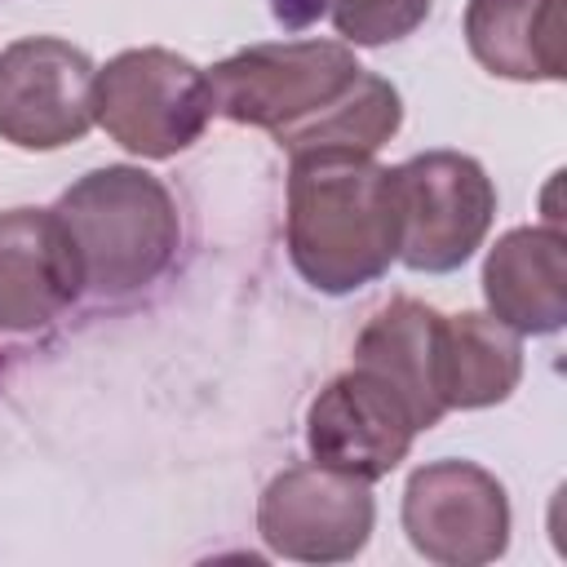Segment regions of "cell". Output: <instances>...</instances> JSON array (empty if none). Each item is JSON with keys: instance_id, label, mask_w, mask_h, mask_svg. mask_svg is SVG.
Segmentation results:
<instances>
[{"instance_id": "1", "label": "cell", "mask_w": 567, "mask_h": 567, "mask_svg": "<svg viewBox=\"0 0 567 567\" xmlns=\"http://www.w3.org/2000/svg\"><path fill=\"white\" fill-rule=\"evenodd\" d=\"M288 261L323 297L377 284L399 261L394 168L372 155L310 151L288 155Z\"/></svg>"}, {"instance_id": "2", "label": "cell", "mask_w": 567, "mask_h": 567, "mask_svg": "<svg viewBox=\"0 0 567 567\" xmlns=\"http://www.w3.org/2000/svg\"><path fill=\"white\" fill-rule=\"evenodd\" d=\"M53 213L71 235L84 292L102 301L151 288L182 244L168 186L137 164H106L75 177L58 195Z\"/></svg>"}, {"instance_id": "3", "label": "cell", "mask_w": 567, "mask_h": 567, "mask_svg": "<svg viewBox=\"0 0 567 567\" xmlns=\"http://www.w3.org/2000/svg\"><path fill=\"white\" fill-rule=\"evenodd\" d=\"M93 115L128 155L173 159L204 137L213 120V84L204 66L173 49H124L97 66Z\"/></svg>"}, {"instance_id": "4", "label": "cell", "mask_w": 567, "mask_h": 567, "mask_svg": "<svg viewBox=\"0 0 567 567\" xmlns=\"http://www.w3.org/2000/svg\"><path fill=\"white\" fill-rule=\"evenodd\" d=\"M359 71L363 66L346 40L315 35L248 44L208 71L213 111L226 115L230 124L266 128L270 137H279L284 128L301 124L337 93H346L359 80Z\"/></svg>"}, {"instance_id": "5", "label": "cell", "mask_w": 567, "mask_h": 567, "mask_svg": "<svg viewBox=\"0 0 567 567\" xmlns=\"http://www.w3.org/2000/svg\"><path fill=\"white\" fill-rule=\"evenodd\" d=\"M399 190V261L416 275L461 270L487 239L496 186L474 155L421 151L394 164Z\"/></svg>"}, {"instance_id": "6", "label": "cell", "mask_w": 567, "mask_h": 567, "mask_svg": "<svg viewBox=\"0 0 567 567\" xmlns=\"http://www.w3.org/2000/svg\"><path fill=\"white\" fill-rule=\"evenodd\" d=\"M377 523L372 483L319 461L279 470L257 501V532L292 563H350Z\"/></svg>"}, {"instance_id": "7", "label": "cell", "mask_w": 567, "mask_h": 567, "mask_svg": "<svg viewBox=\"0 0 567 567\" xmlns=\"http://www.w3.org/2000/svg\"><path fill=\"white\" fill-rule=\"evenodd\" d=\"M97 66L58 35H22L0 49V142L18 151H62L80 142L93 115Z\"/></svg>"}, {"instance_id": "8", "label": "cell", "mask_w": 567, "mask_h": 567, "mask_svg": "<svg viewBox=\"0 0 567 567\" xmlns=\"http://www.w3.org/2000/svg\"><path fill=\"white\" fill-rule=\"evenodd\" d=\"M403 532L439 567H483L509 549V496L474 461H430L403 487Z\"/></svg>"}, {"instance_id": "9", "label": "cell", "mask_w": 567, "mask_h": 567, "mask_svg": "<svg viewBox=\"0 0 567 567\" xmlns=\"http://www.w3.org/2000/svg\"><path fill=\"white\" fill-rule=\"evenodd\" d=\"M408 403L368 368H346L306 408V447L319 465L359 474L368 483L385 478L416 439Z\"/></svg>"}, {"instance_id": "10", "label": "cell", "mask_w": 567, "mask_h": 567, "mask_svg": "<svg viewBox=\"0 0 567 567\" xmlns=\"http://www.w3.org/2000/svg\"><path fill=\"white\" fill-rule=\"evenodd\" d=\"M84 292L71 235L53 208L0 213V332L49 328Z\"/></svg>"}, {"instance_id": "11", "label": "cell", "mask_w": 567, "mask_h": 567, "mask_svg": "<svg viewBox=\"0 0 567 567\" xmlns=\"http://www.w3.org/2000/svg\"><path fill=\"white\" fill-rule=\"evenodd\" d=\"M487 315L518 337H554L567 323V239L558 226H514L483 261Z\"/></svg>"}, {"instance_id": "12", "label": "cell", "mask_w": 567, "mask_h": 567, "mask_svg": "<svg viewBox=\"0 0 567 567\" xmlns=\"http://www.w3.org/2000/svg\"><path fill=\"white\" fill-rule=\"evenodd\" d=\"M439 346L443 315L412 297H394L390 306H381L354 337V363L377 372L408 403L416 430H430L447 416L439 390Z\"/></svg>"}, {"instance_id": "13", "label": "cell", "mask_w": 567, "mask_h": 567, "mask_svg": "<svg viewBox=\"0 0 567 567\" xmlns=\"http://www.w3.org/2000/svg\"><path fill=\"white\" fill-rule=\"evenodd\" d=\"M465 44L474 62L501 80L536 84L567 75V22L563 0H470Z\"/></svg>"}, {"instance_id": "14", "label": "cell", "mask_w": 567, "mask_h": 567, "mask_svg": "<svg viewBox=\"0 0 567 567\" xmlns=\"http://www.w3.org/2000/svg\"><path fill=\"white\" fill-rule=\"evenodd\" d=\"M523 381V337L492 315H443L439 390L447 412L505 403Z\"/></svg>"}, {"instance_id": "15", "label": "cell", "mask_w": 567, "mask_h": 567, "mask_svg": "<svg viewBox=\"0 0 567 567\" xmlns=\"http://www.w3.org/2000/svg\"><path fill=\"white\" fill-rule=\"evenodd\" d=\"M403 124V97L399 89L377 75L359 71V80L337 93L328 106L306 115L301 124L284 128L275 142L288 155H310V151H350V155H377Z\"/></svg>"}, {"instance_id": "16", "label": "cell", "mask_w": 567, "mask_h": 567, "mask_svg": "<svg viewBox=\"0 0 567 567\" xmlns=\"http://www.w3.org/2000/svg\"><path fill=\"white\" fill-rule=\"evenodd\" d=\"M434 0H332V27L350 49H381L412 35Z\"/></svg>"}, {"instance_id": "17", "label": "cell", "mask_w": 567, "mask_h": 567, "mask_svg": "<svg viewBox=\"0 0 567 567\" xmlns=\"http://www.w3.org/2000/svg\"><path fill=\"white\" fill-rule=\"evenodd\" d=\"M270 9L284 27H306L328 9V0H270Z\"/></svg>"}]
</instances>
